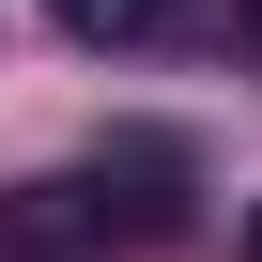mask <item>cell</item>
<instances>
[{"label":"cell","instance_id":"cell-1","mask_svg":"<svg viewBox=\"0 0 262 262\" xmlns=\"http://www.w3.org/2000/svg\"><path fill=\"white\" fill-rule=\"evenodd\" d=\"M47 16H62L77 47H155V31L185 16V0H47Z\"/></svg>","mask_w":262,"mask_h":262},{"label":"cell","instance_id":"cell-2","mask_svg":"<svg viewBox=\"0 0 262 262\" xmlns=\"http://www.w3.org/2000/svg\"><path fill=\"white\" fill-rule=\"evenodd\" d=\"M247 262H262V201H247Z\"/></svg>","mask_w":262,"mask_h":262},{"label":"cell","instance_id":"cell-3","mask_svg":"<svg viewBox=\"0 0 262 262\" xmlns=\"http://www.w3.org/2000/svg\"><path fill=\"white\" fill-rule=\"evenodd\" d=\"M247 31H262V0H247Z\"/></svg>","mask_w":262,"mask_h":262}]
</instances>
